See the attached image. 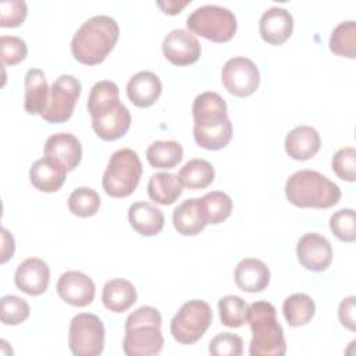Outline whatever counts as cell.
I'll list each match as a JSON object with an SVG mask.
<instances>
[{
    "label": "cell",
    "mask_w": 356,
    "mask_h": 356,
    "mask_svg": "<svg viewBox=\"0 0 356 356\" xmlns=\"http://www.w3.org/2000/svg\"><path fill=\"white\" fill-rule=\"evenodd\" d=\"M332 171L343 181L356 179V150L352 146L342 147L332 156Z\"/></svg>",
    "instance_id": "74e56055"
},
{
    "label": "cell",
    "mask_w": 356,
    "mask_h": 356,
    "mask_svg": "<svg viewBox=\"0 0 356 356\" xmlns=\"http://www.w3.org/2000/svg\"><path fill=\"white\" fill-rule=\"evenodd\" d=\"M65 174L67 171L63 167L47 157L33 161L29 170V178L33 188L46 193L57 192L65 181Z\"/></svg>",
    "instance_id": "603a6c76"
},
{
    "label": "cell",
    "mask_w": 356,
    "mask_h": 356,
    "mask_svg": "<svg viewBox=\"0 0 356 356\" xmlns=\"http://www.w3.org/2000/svg\"><path fill=\"white\" fill-rule=\"evenodd\" d=\"M81 90V82L74 75H60L49 89L47 104L40 117L50 124L65 122L74 113Z\"/></svg>",
    "instance_id": "9c48e42d"
},
{
    "label": "cell",
    "mask_w": 356,
    "mask_h": 356,
    "mask_svg": "<svg viewBox=\"0 0 356 356\" xmlns=\"http://www.w3.org/2000/svg\"><path fill=\"white\" fill-rule=\"evenodd\" d=\"M1 241H3V246H1V263H6L14 253L15 245H14V238L13 235L3 228L1 229Z\"/></svg>",
    "instance_id": "ee69618b"
},
{
    "label": "cell",
    "mask_w": 356,
    "mask_h": 356,
    "mask_svg": "<svg viewBox=\"0 0 356 356\" xmlns=\"http://www.w3.org/2000/svg\"><path fill=\"white\" fill-rule=\"evenodd\" d=\"M177 175L185 188L192 191L204 189L214 179V168L207 160L192 159L184 164Z\"/></svg>",
    "instance_id": "f1b7e54d"
},
{
    "label": "cell",
    "mask_w": 356,
    "mask_h": 356,
    "mask_svg": "<svg viewBox=\"0 0 356 356\" xmlns=\"http://www.w3.org/2000/svg\"><path fill=\"white\" fill-rule=\"evenodd\" d=\"M14 281L19 291L31 296L42 295L50 281L49 266L42 259L28 257L17 267Z\"/></svg>",
    "instance_id": "2e32d148"
},
{
    "label": "cell",
    "mask_w": 356,
    "mask_h": 356,
    "mask_svg": "<svg viewBox=\"0 0 356 356\" xmlns=\"http://www.w3.org/2000/svg\"><path fill=\"white\" fill-rule=\"evenodd\" d=\"M249 305L236 295H227L218 300L221 324L229 328H239L248 323Z\"/></svg>",
    "instance_id": "836d02e7"
},
{
    "label": "cell",
    "mask_w": 356,
    "mask_h": 356,
    "mask_svg": "<svg viewBox=\"0 0 356 356\" xmlns=\"http://www.w3.org/2000/svg\"><path fill=\"white\" fill-rule=\"evenodd\" d=\"M270 270L260 259H242L234 271V280L239 289L245 292H261L270 284Z\"/></svg>",
    "instance_id": "ac0fdd59"
},
{
    "label": "cell",
    "mask_w": 356,
    "mask_h": 356,
    "mask_svg": "<svg viewBox=\"0 0 356 356\" xmlns=\"http://www.w3.org/2000/svg\"><path fill=\"white\" fill-rule=\"evenodd\" d=\"M285 196L296 207L328 209L339 202L341 189L318 171L300 170L286 179Z\"/></svg>",
    "instance_id": "3957f363"
},
{
    "label": "cell",
    "mask_w": 356,
    "mask_h": 356,
    "mask_svg": "<svg viewBox=\"0 0 356 356\" xmlns=\"http://www.w3.org/2000/svg\"><path fill=\"white\" fill-rule=\"evenodd\" d=\"M104 325L92 313L72 317L68 330V346L75 356H97L104 348Z\"/></svg>",
    "instance_id": "ba28073f"
},
{
    "label": "cell",
    "mask_w": 356,
    "mask_h": 356,
    "mask_svg": "<svg viewBox=\"0 0 356 356\" xmlns=\"http://www.w3.org/2000/svg\"><path fill=\"white\" fill-rule=\"evenodd\" d=\"M164 338L160 327L139 324L125 328L122 350L128 356H153L163 349Z\"/></svg>",
    "instance_id": "8fae6325"
},
{
    "label": "cell",
    "mask_w": 356,
    "mask_h": 356,
    "mask_svg": "<svg viewBox=\"0 0 356 356\" xmlns=\"http://www.w3.org/2000/svg\"><path fill=\"white\" fill-rule=\"evenodd\" d=\"M172 224L178 234L185 236H192L203 231L206 221L199 199L193 197L182 202L172 213Z\"/></svg>",
    "instance_id": "484cf974"
},
{
    "label": "cell",
    "mask_w": 356,
    "mask_h": 356,
    "mask_svg": "<svg viewBox=\"0 0 356 356\" xmlns=\"http://www.w3.org/2000/svg\"><path fill=\"white\" fill-rule=\"evenodd\" d=\"M296 256L306 270L324 271L332 261V246L323 235L309 232L298 241Z\"/></svg>",
    "instance_id": "4fadbf2b"
},
{
    "label": "cell",
    "mask_w": 356,
    "mask_h": 356,
    "mask_svg": "<svg viewBox=\"0 0 356 356\" xmlns=\"http://www.w3.org/2000/svg\"><path fill=\"white\" fill-rule=\"evenodd\" d=\"M142 171V163L136 152L128 147L115 150L102 178L104 192L111 197L129 196L136 189Z\"/></svg>",
    "instance_id": "5b68a950"
},
{
    "label": "cell",
    "mask_w": 356,
    "mask_h": 356,
    "mask_svg": "<svg viewBox=\"0 0 356 356\" xmlns=\"http://www.w3.org/2000/svg\"><path fill=\"white\" fill-rule=\"evenodd\" d=\"M285 152L286 154L299 161H305L316 156L320 150L321 139L320 134L309 125L295 127L285 136Z\"/></svg>",
    "instance_id": "d6986e66"
},
{
    "label": "cell",
    "mask_w": 356,
    "mask_h": 356,
    "mask_svg": "<svg viewBox=\"0 0 356 356\" xmlns=\"http://www.w3.org/2000/svg\"><path fill=\"white\" fill-rule=\"evenodd\" d=\"M28 53L26 43L13 35H1L0 36V57L4 65H15L21 63Z\"/></svg>",
    "instance_id": "f35d334b"
},
{
    "label": "cell",
    "mask_w": 356,
    "mask_h": 356,
    "mask_svg": "<svg viewBox=\"0 0 356 356\" xmlns=\"http://www.w3.org/2000/svg\"><path fill=\"white\" fill-rule=\"evenodd\" d=\"M28 14L26 3L22 0H6L0 3V25L14 28L24 22Z\"/></svg>",
    "instance_id": "60d3db41"
},
{
    "label": "cell",
    "mask_w": 356,
    "mask_h": 356,
    "mask_svg": "<svg viewBox=\"0 0 356 356\" xmlns=\"http://www.w3.org/2000/svg\"><path fill=\"white\" fill-rule=\"evenodd\" d=\"M186 26L192 33L211 42H228L236 32V18L229 8L217 4H206L195 8L186 18Z\"/></svg>",
    "instance_id": "8992f818"
},
{
    "label": "cell",
    "mask_w": 356,
    "mask_h": 356,
    "mask_svg": "<svg viewBox=\"0 0 356 356\" xmlns=\"http://www.w3.org/2000/svg\"><path fill=\"white\" fill-rule=\"evenodd\" d=\"M184 157V149L177 140H156L146 150V159L154 168H174Z\"/></svg>",
    "instance_id": "f546056e"
},
{
    "label": "cell",
    "mask_w": 356,
    "mask_h": 356,
    "mask_svg": "<svg viewBox=\"0 0 356 356\" xmlns=\"http://www.w3.org/2000/svg\"><path fill=\"white\" fill-rule=\"evenodd\" d=\"M206 224H220L232 211L231 197L221 191H211L199 199Z\"/></svg>",
    "instance_id": "1f68e13d"
},
{
    "label": "cell",
    "mask_w": 356,
    "mask_h": 356,
    "mask_svg": "<svg viewBox=\"0 0 356 356\" xmlns=\"http://www.w3.org/2000/svg\"><path fill=\"white\" fill-rule=\"evenodd\" d=\"M120 38L117 21L108 15H95L86 19L74 33L71 51L75 60L85 65H96L106 60Z\"/></svg>",
    "instance_id": "7a4b0ae2"
},
{
    "label": "cell",
    "mask_w": 356,
    "mask_h": 356,
    "mask_svg": "<svg viewBox=\"0 0 356 356\" xmlns=\"http://www.w3.org/2000/svg\"><path fill=\"white\" fill-rule=\"evenodd\" d=\"M102 302L106 309L114 313L127 312L136 302V289L128 280H110L103 286Z\"/></svg>",
    "instance_id": "cb8c5ba5"
},
{
    "label": "cell",
    "mask_w": 356,
    "mask_h": 356,
    "mask_svg": "<svg viewBox=\"0 0 356 356\" xmlns=\"http://www.w3.org/2000/svg\"><path fill=\"white\" fill-rule=\"evenodd\" d=\"M139 324H153L161 327V314L156 307L142 306L132 312L125 320V328L139 325Z\"/></svg>",
    "instance_id": "b9f144b4"
},
{
    "label": "cell",
    "mask_w": 356,
    "mask_h": 356,
    "mask_svg": "<svg viewBox=\"0 0 356 356\" xmlns=\"http://www.w3.org/2000/svg\"><path fill=\"white\" fill-rule=\"evenodd\" d=\"M120 104V89L113 81L96 82L88 97V111L92 118L99 117Z\"/></svg>",
    "instance_id": "83f0119b"
},
{
    "label": "cell",
    "mask_w": 356,
    "mask_h": 356,
    "mask_svg": "<svg viewBox=\"0 0 356 356\" xmlns=\"http://www.w3.org/2000/svg\"><path fill=\"white\" fill-rule=\"evenodd\" d=\"M49 86L44 72L39 68H31L25 74V111L28 114H42L49 99Z\"/></svg>",
    "instance_id": "d4e9b609"
},
{
    "label": "cell",
    "mask_w": 356,
    "mask_h": 356,
    "mask_svg": "<svg viewBox=\"0 0 356 356\" xmlns=\"http://www.w3.org/2000/svg\"><path fill=\"white\" fill-rule=\"evenodd\" d=\"M209 352L213 356H241L243 352L242 338L232 332H221L210 341Z\"/></svg>",
    "instance_id": "ab89813d"
},
{
    "label": "cell",
    "mask_w": 356,
    "mask_h": 356,
    "mask_svg": "<svg viewBox=\"0 0 356 356\" xmlns=\"http://www.w3.org/2000/svg\"><path fill=\"white\" fill-rule=\"evenodd\" d=\"M57 293L65 303L75 307H85L93 302L96 286L89 275L82 271L71 270L60 275Z\"/></svg>",
    "instance_id": "5bb4252c"
},
{
    "label": "cell",
    "mask_w": 356,
    "mask_h": 356,
    "mask_svg": "<svg viewBox=\"0 0 356 356\" xmlns=\"http://www.w3.org/2000/svg\"><path fill=\"white\" fill-rule=\"evenodd\" d=\"M221 79L231 95L246 97L254 93L259 88L260 72L250 58L232 57L224 64Z\"/></svg>",
    "instance_id": "30bf717a"
},
{
    "label": "cell",
    "mask_w": 356,
    "mask_h": 356,
    "mask_svg": "<svg viewBox=\"0 0 356 356\" xmlns=\"http://www.w3.org/2000/svg\"><path fill=\"white\" fill-rule=\"evenodd\" d=\"M213 312L207 302L193 299L181 306L171 320L170 331L172 338L182 345L197 342L209 330Z\"/></svg>",
    "instance_id": "52a82bcc"
},
{
    "label": "cell",
    "mask_w": 356,
    "mask_h": 356,
    "mask_svg": "<svg viewBox=\"0 0 356 356\" xmlns=\"http://www.w3.org/2000/svg\"><path fill=\"white\" fill-rule=\"evenodd\" d=\"M259 31L261 39L268 44H282L292 35L293 18L284 7H270L260 17Z\"/></svg>",
    "instance_id": "e0dca14e"
},
{
    "label": "cell",
    "mask_w": 356,
    "mask_h": 356,
    "mask_svg": "<svg viewBox=\"0 0 356 356\" xmlns=\"http://www.w3.org/2000/svg\"><path fill=\"white\" fill-rule=\"evenodd\" d=\"M131 127V113L124 104L92 118V128L103 140H115L124 136Z\"/></svg>",
    "instance_id": "44dd1931"
},
{
    "label": "cell",
    "mask_w": 356,
    "mask_h": 356,
    "mask_svg": "<svg viewBox=\"0 0 356 356\" xmlns=\"http://www.w3.org/2000/svg\"><path fill=\"white\" fill-rule=\"evenodd\" d=\"M127 95L136 107H149L154 104L161 95V81L152 71H140L128 81Z\"/></svg>",
    "instance_id": "ffe728a7"
},
{
    "label": "cell",
    "mask_w": 356,
    "mask_h": 356,
    "mask_svg": "<svg viewBox=\"0 0 356 356\" xmlns=\"http://www.w3.org/2000/svg\"><path fill=\"white\" fill-rule=\"evenodd\" d=\"M191 1L189 0H184V1H177V0H167V1H157V6L163 10V13L170 14V15H175L178 13H181V10L188 6Z\"/></svg>",
    "instance_id": "f6af8a7d"
},
{
    "label": "cell",
    "mask_w": 356,
    "mask_h": 356,
    "mask_svg": "<svg viewBox=\"0 0 356 356\" xmlns=\"http://www.w3.org/2000/svg\"><path fill=\"white\" fill-rule=\"evenodd\" d=\"M330 50L342 57H356V22L343 21L338 24L330 38Z\"/></svg>",
    "instance_id": "d6a6232c"
},
{
    "label": "cell",
    "mask_w": 356,
    "mask_h": 356,
    "mask_svg": "<svg viewBox=\"0 0 356 356\" xmlns=\"http://www.w3.org/2000/svg\"><path fill=\"white\" fill-rule=\"evenodd\" d=\"M248 323L252 330L250 356H284L286 352L284 331L277 321L275 307L266 300L249 305Z\"/></svg>",
    "instance_id": "277c9868"
},
{
    "label": "cell",
    "mask_w": 356,
    "mask_h": 356,
    "mask_svg": "<svg viewBox=\"0 0 356 356\" xmlns=\"http://www.w3.org/2000/svg\"><path fill=\"white\" fill-rule=\"evenodd\" d=\"M184 191L178 175L171 172H156L147 182L149 197L159 204H172Z\"/></svg>",
    "instance_id": "4316f807"
},
{
    "label": "cell",
    "mask_w": 356,
    "mask_h": 356,
    "mask_svg": "<svg viewBox=\"0 0 356 356\" xmlns=\"http://www.w3.org/2000/svg\"><path fill=\"white\" fill-rule=\"evenodd\" d=\"M193 138L207 150L225 147L232 138V124L227 114L225 100L216 92L197 95L192 106Z\"/></svg>",
    "instance_id": "6da1fadb"
},
{
    "label": "cell",
    "mask_w": 356,
    "mask_h": 356,
    "mask_svg": "<svg viewBox=\"0 0 356 356\" xmlns=\"http://www.w3.org/2000/svg\"><path fill=\"white\" fill-rule=\"evenodd\" d=\"M29 305L15 295H6L0 299V320L6 325L21 324L29 317Z\"/></svg>",
    "instance_id": "d590c367"
},
{
    "label": "cell",
    "mask_w": 356,
    "mask_h": 356,
    "mask_svg": "<svg viewBox=\"0 0 356 356\" xmlns=\"http://www.w3.org/2000/svg\"><path fill=\"white\" fill-rule=\"evenodd\" d=\"M43 153L44 157L50 159L68 172L79 164L82 159V146L78 138L72 134L58 132L47 138Z\"/></svg>",
    "instance_id": "9a60e30c"
},
{
    "label": "cell",
    "mask_w": 356,
    "mask_h": 356,
    "mask_svg": "<svg viewBox=\"0 0 356 356\" xmlns=\"http://www.w3.org/2000/svg\"><path fill=\"white\" fill-rule=\"evenodd\" d=\"M131 227L143 236H153L161 232L164 227L163 211L149 202H135L128 209Z\"/></svg>",
    "instance_id": "7402d4cb"
},
{
    "label": "cell",
    "mask_w": 356,
    "mask_h": 356,
    "mask_svg": "<svg viewBox=\"0 0 356 356\" xmlns=\"http://www.w3.org/2000/svg\"><path fill=\"white\" fill-rule=\"evenodd\" d=\"M100 207V196L99 193L86 186L76 188L71 192L68 197V209L74 216L78 217H92L97 213Z\"/></svg>",
    "instance_id": "e575fe53"
},
{
    "label": "cell",
    "mask_w": 356,
    "mask_h": 356,
    "mask_svg": "<svg viewBox=\"0 0 356 356\" xmlns=\"http://www.w3.org/2000/svg\"><path fill=\"white\" fill-rule=\"evenodd\" d=\"M164 57L174 65H189L199 60L202 47L197 38L185 29H172L165 35L163 44Z\"/></svg>",
    "instance_id": "7c38bea8"
},
{
    "label": "cell",
    "mask_w": 356,
    "mask_h": 356,
    "mask_svg": "<svg viewBox=\"0 0 356 356\" xmlns=\"http://www.w3.org/2000/svg\"><path fill=\"white\" fill-rule=\"evenodd\" d=\"M355 310H356V298L348 296L345 298L338 307V317L341 324L348 328L349 331L356 330V318H355Z\"/></svg>",
    "instance_id": "7bdbcfd3"
},
{
    "label": "cell",
    "mask_w": 356,
    "mask_h": 356,
    "mask_svg": "<svg viewBox=\"0 0 356 356\" xmlns=\"http://www.w3.org/2000/svg\"><path fill=\"white\" fill-rule=\"evenodd\" d=\"M282 313L291 327H300L313 318L316 305L314 300L306 293H292L284 300Z\"/></svg>",
    "instance_id": "4dcf8cb0"
},
{
    "label": "cell",
    "mask_w": 356,
    "mask_h": 356,
    "mask_svg": "<svg viewBox=\"0 0 356 356\" xmlns=\"http://www.w3.org/2000/svg\"><path fill=\"white\" fill-rule=\"evenodd\" d=\"M330 229L332 234L343 241L353 242L356 239V213L353 209H341L330 218Z\"/></svg>",
    "instance_id": "8d00e7d4"
}]
</instances>
